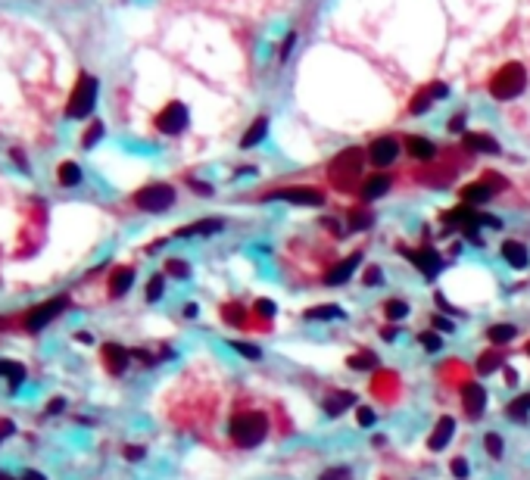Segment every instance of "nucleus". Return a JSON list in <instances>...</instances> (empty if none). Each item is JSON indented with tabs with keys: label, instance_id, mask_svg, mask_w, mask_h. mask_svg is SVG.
Returning a JSON list of instances; mask_svg holds the SVG:
<instances>
[{
	"label": "nucleus",
	"instance_id": "f257e3e1",
	"mask_svg": "<svg viewBox=\"0 0 530 480\" xmlns=\"http://www.w3.org/2000/svg\"><path fill=\"white\" fill-rule=\"evenodd\" d=\"M362 162H365V153L359 147H346L340 150L334 160L328 162V181L334 191L350 194L353 187H362Z\"/></svg>",
	"mask_w": 530,
	"mask_h": 480
},
{
	"label": "nucleus",
	"instance_id": "f03ea898",
	"mask_svg": "<svg viewBox=\"0 0 530 480\" xmlns=\"http://www.w3.org/2000/svg\"><path fill=\"white\" fill-rule=\"evenodd\" d=\"M524 88H527V72L521 62H505V66L496 69L487 82V91L493 94L496 100H515L524 94Z\"/></svg>",
	"mask_w": 530,
	"mask_h": 480
},
{
	"label": "nucleus",
	"instance_id": "7ed1b4c3",
	"mask_svg": "<svg viewBox=\"0 0 530 480\" xmlns=\"http://www.w3.org/2000/svg\"><path fill=\"white\" fill-rule=\"evenodd\" d=\"M228 434H231L237 446L253 450V446H259L268 437V418L263 412H243V415H237V418H231Z\"/></svg>",
	"mask_w": 530,
	"mask_h": 480
},
{
	"label": "nucleus",
	"instance_id": "20e7f679",
	"mask_svg": "<svg viewBox=\"0 0 530 480\" xmlns=\"http://www.w3.org/2000/svg\"><path fill=\"white\" fill-rule=\"evenodd\" d=\"M94 104H97V78L82 72V75H78V82H75L72 97H69L66 116H72V119H84V116L94 113Z\"/></svg>",
	"mask_w": 530,
	"mask_h": 480
},
{
	"label": "nucleus",
	"instance_id": "39448f33",
	"mask_svg": "<svg viewBox=\"0 0 530 480\" xmlns=\"http://www.w3.org/2000/svg\"><path fill=\"white\" fill-rule=\"evenodd\" d=\"M175 203V187L172 184H147L134 194V206L144 212H165Z\"/></svg>",
	"mask_w": 530,
	"mask_h": 480
},
{
	"label": "nucleus",
	"instance_id": "423d86ee",
	"mask_svg": "<svg viewBox=\"0 0 530 480\" xmlns=\"http://www.w3.org/2000/svg\"><path fill=\"white\" fill-rule=\"evenodd\" d=\"M156 128L162 131V135H181V131L187 128V122H191V116H187V106L178 104V100H172V104H165L160 113H156Z\"/></svg>",
	"mask_w": 530,
	"mask_h": 480
},
{
	"label": "nucleus",
	"instance_id": "0eeeda50",
	"mask_svg": "<svg viewBox=\"0 0 530 480\" xmlns=\"http://www.w3.org/2000/svg\"><path fill=\"white\" fill-rule=\"evenodd\" d=\"M397 250H399V256H406L427 281H434L440 274V269H443V259H440V253L434 247H421V250H402V247H397Z\"/></svg>",
	"mask_w": 530,
	"mask_h": 480
},
{
	"label": "nucleus",
	"instance_id": "6e6552de",
	"mask_svg": "<svg viewBox=\"0 0 530 480\" xmlns=\"http://www.w3.org/2000/svg\"><path fill=\"white\" fill-rule=\"evenodd\" d=\"M69 309V296H53L50 303H44V306H35V309L28 312L26 318V330H41V328H47L50 325L53 318L60 316V312H66Z\"/></svg>",
	"mask_w": 530,
	"mask_h": 480
},
{
	"label": "nucleus",
	"instance_id": "1a4fd4ad",
	"mask_svg": "<svg viewBox=\"0 0 530 480\" xmlns=\"http://www.w3.org/2000/svg\"><path fill=\"white\" fill-rule=\"evenodd\" d=\"M399 150H402V144L397 138H377V140H371L368 144V160L375 169H387V165H393L399 160Z\"/></svg>",
	"mask_w": 530,
	"mask_h": 480
},
{
	"label": "nucleus",
	"instance_id": "9d476101",
	"mask_svg": "<svg viewBox=\"0 0 530 480\" xmlns=\"http://www.w3.org/2000/svg\"><path fill=\"white\" fill-rule=\"evenodd\" d=\"M265 200H284V203H297V206H321L324 196L315 187H284V191L268 194Z\"/></svg>",
	"mask_w": 530,
	"mask_h": 480
},
{
	"label": "nucleus",
	"instance_id": "9b49d317",
	"mask_svg": "<svg viewBox=\"0 0 530 480\" xmlns=\"http://www.w3.org/2000/svg\"><path fill=\"white\" fill-rule=\"evenodd\" d=\"M462 406L468 412V418H480L487 412V390L477 381H468L462 387Z\"/></svg>",
	"mask_w": 530,
	"mask_h": 480
},
{
	"label": "nucleus",
	"instance_id": "f8f14e48",
	"mask_svg": "<svg viewBox=\"0 0 530 480\" xmlns=\"http://www.w3.org/2000/svg\"><path fill=\"white\" fill-rule=\"evenodd\" d=\"M406 153L412 156V160H418V162H434L440 156V147L434 144V140L421 138V135H409L406 138Z\"/></svg>",
	"mask_w": 530,
	"mask_h": 480
},
{
	"label": "nucleus",
	"instance_id": "ddd939ff",
	"mask_svg": "<svg viewBox=\"0 0 530 480\" xmlns=\"http://www.w3.org/2000/svg\"><path fill=\"white\" fill-rule=\"evenodd\" d=\"M362 265V253H353V256H346L343 262H337L334 269H331L328 274H324V284L328 287H340V284H346V281L353 278V272Z\"/></svg>",
	"mask_w": 530,
	"mask_h": 480
},
{
	"label": "nucleus",
	"instance_id": "4468645a",
	"mask_svg": "<svg viewBox=\"0 0 530 480\" xmlns=\"http://www.w3.org/2000/svg\"><path fill=\"white\" fill-rule=\"evenodd\" d=\"M390 184H393V178L387 175V172H375V175L365 178V181H362V187H359L362 203H375L377 196H384L387 191H390Z\"/></svg>",
	"mask_w": 530,
	"mask_h": 480
},
{
	"label": "nucleus",
	"instance_id": "2eb2a0df",
	"mask_svg": "<svg viewBox=\"0 0 530 480\" xmlns=\"http://www.w3.org/2000/svg\"><path fill=\"white\" fill-rule=\"evenodd\" d=\"M453 434H456V418H453V415H443V418L437 421V428L431 430V437H427V450H434V452L446 450Z\"/></svg>",
	"mask_w": 530,
	"mask_h": 480
},
{
	"label": "nucleus",
	"instance_id": "dca6fc26",
	"mask_svg": "<svg viewBox=\"0 0 530 480\" xmlns=\"http://www.w3.org/2000/svg\"><path fill=\"white\" fill-rule=\"evenodd\" d=\"M496 187L499 184H493V181H474V184L462 187V203L465 206H480V203H487L493 196Z\"/></svg>",
	"mask_w": 530,
	"mask_h": 480
},
{
	"label": "nucleus",
	"instance_id": "f3484780",
	"mask_svg": "<svg viewBox=\"0 0 530 480\" xmlns=\"http://www.w3.org/2000/svg\"><path fill=\"white\" fill-rule=\"evenodd\" d=\"M462 147L468 153H499V144H496L493 135H484V131H468L462 138Z\"/></svg>",
	"mask_w": 530,
	"mask_h": 480
},
{
	"label": "nucleus",
	"instance_id": "a211bd4d",
	"mask_svg": "<svg viewBox=\"0 0 530 480\" xmlns=\"http://www.w3.org/2000/svg\"><path fill=\"white\" fill-rule=\"evenodd\" d=\"M353 406H355V393L337 390V393H331V396L324 399V415H328V418H340V415H343L346 408H353Z\"/></svg>",
	"mask_w": 530,
	"mask_h": 480
},
{
	"label": "nucleus",
	"instance_id": "6ab92c4d",
	"mask_svg": "<svg viewBox=\"0 0 530 480\" xmlns=\"http://www.w3.org/2000/svg\"><path fill=\"white\" fill-rule=\"evenodd\" d=\"M128 359H131V352L125 350V346H118V343H106L104 346V362H106V368L113 374H122L125 368H128Z\"/></svg>",
	"mask_w": 530,
	"mask_h": 480
},
{
	"label": "nucleus",
	"instance_id": "aec40b11",
	"mask_svg": "<svg viewBox=\"0 0 530 480\" xmlns=\"http://www.w3.org/2000/svg\"><path fill=\"white\" fill-rule=\"evenodd\" d=\"M502 259L512 265V269H527V262H530V256H527V247L524 243H518V240H505L502 243Z\"/></svg>",
	"mask_w": 530,
	"mask_h": 480
},
{
	"label": "nucleus",
	"instance_id": "412c9836",
	"mask_svg": "<svg viewBox=\"0 0 530 480\" xmlns=\"http://www.w3.org/2000/svg\"><path fill=\"white\" fill-rule=\"evenodd\" d=\"M265 135H268V119H265V116H259V119L253 122L247 131H243V138H241V150H253L256 144H263Z\"/></svg>",
	"mask_w": 530,
	"mask_h": 480
},
{
	"label": "nucleus",
	"instance_id": "4be33fe9",
	"mask_svg": "<svg viewBox=\"0 0 530 480\" xmlns=\"http://www.w3.org/2000/svg\"><path fill=\"white\" fill-rule=\"evenodd\" d=\"M518 337V328L515 325H490L487 328V340L499 350V346H505V343H512Z\"/></svg>",
	"mask_w": 530,
	"mask_h": 480
},
{
	"label": "nucleus",
	"instance_id": "5701e85b",
	"mask_svg": "<svg viewBox=\"0 0 530 480\" xmlns=\"http://www.w3.org/2000/svg\"><path fill=\"white\" fill-rule=\"evenodd\" d=\"M221 231V222L219 218H206V222H197V225H187L178 231V238H206V234H219Z\"/></svg>",
	"mask_w": 530,
	"mask_h": 480
},
{
	"label": "nucleus",
	"instance_id": "b1692460",
	"mask_svg": "<svg viewBox=\"0 0 530 480\" xmlns=\"http://www.w3.org/2000/svg\"><path fill=\"white\" fill-rule=\"evenodd\" d=\"M303 318L306 321H328V318H346V312L340 309V306L324 303V306H312V309H306Z\"/></svg>",
	"mask_w": 530,
	"mask_h": 480
},
{
	"label": "nucleus",
	"instance_id": "393cba45",
	"mask_svg": "<svg viewBox=\"0 0 530 480\" xmlns=\"http://www.w3.org/2000/svg\"><path fill=\"white\" fill-rule=\"evenodd\" d=\"M474 368H477V374H493V372H499V368H502V352L496 350V346H493V350H487V352H480V356H477V365H474Z\"/></svg>",
	"mask_w": 530,
	"mask_h": 480
},
{
	"label": "nucleus",
	"instance_id": "a878e982",
	"mask_svg": "<svg viewBox=\"0 0 530 480\" xmlns=\"http://www.w3.org/2000/svg\"><path fill=\"white\" fill-rule=\"evenodd\" d=\"M134 284V272L131 269H116L113 272V281H109V294L113 296H125Z\"/></svg>",
	"mask_w": 530,
	"mask_h": 480
},
{
	"label": "nucleus",
	"instance_id": "bb28decb",
	"mask_svg": "<svg viewBox=\"0 0 530 480\" xmlns=\"http://www.w3.org/2000/svg\"><path fill=\"white\" fill-rule=\"evenodd\" d=\"M346 365H350L353 372H375V368H377V352L362 350V352H355V356L346 359Z\"/></svg>",
	"mask_w": 530,
	"mask_h": 480
},
{
	"label": "nucleus",
	"instance_id": "cd10ccee",
	"mask_svg": "<svg viewBox=\"0 0 530 480\" xmlns=\"http://www.w3.org/2000/svg\"><path fill=\"white\" fill-rule=\"evenodd\" d=\"M431 104H434L431 88H418V91H415V97L409 100V116H424L427 109H431Z\"/></svg>",
	"mask_w": 530,
	"mask_h": 480
},
{
	"label": "nucleus",
	"instance_id": "c85d7f7f",
	"mask_svg": "<svg viewBox=\"0 0 530 480\" xmlns=\"http://www.w3.org/2000/svg\"><path fill=\"white\" fill-rule=\"evenodd\" d=\"M371 222H375L371 209L355 206V209H350V222H346V228H350V231H365V228H371Z\"/></svg>",
	"mask_w": 530,
	"mask_h": 480
},
{
	"label": "nucleus",
	"instance_id": "c756f323",
	"mask_svg": "<svg viewBox=\"0 0 530 480\" xmlns=\"http://www.w3.org/2000/svg\"><path fill=\"white\" fill-rule=\"evenodd\" d=\"M505 412H509L512 421H527V415H530V393H524V396H518V399H512Z\"/></svg>",
	"mask_w": 530,
	"mask_h": 480
},
{
	"label": "nucleus",
	"instance_id": "7c9ffc66",
	"mask_svg": "<svg viewBox=\"0 0 530 480\" xmlns=\"http://www.w3.org/2000/svg\"><path fill=\"white\" fill-rule=\"evenodd\" d=\"M384 316H387V321H393V325H402V318L409 316V303L406 300H387Z\"/></svg>",
	"mask_w": 530,
	"mask_h": 480
},
{
	"label": "nucleus",
	"instance_id": "2f4dec72",
	"mask_svg": "<svg viewBox=\"0 0 530 480\" xmlns=\"http://www.w3.org/2000/svg\"><path fill=\"white\" fill-rule=\"evenodd\" d=\"M0 374L10 377L13 387H19V384L26 381V368H22L19 362H6V359H0Z\"/></svg>",
	"mask_w": 530,
	"mask_h": 480
},
{
	"label": "nucleus",
	"instance_id": "473e14b6",
	"mask_svg": "<svg viewBox=\"0 0 530 480\" xmlns=\"http://www.w3.org/2000/svg\"><path fill=\"white\" fill-rule=\"evenodd\" d=\"M57 172H60V175H57L60 184H66V187H75L78 181H82V169H78L75 162H62Z\"/></svg>",
	"mask_w": 530,
	"mask_h": 480
},
{
	"label": "nucleus",
	"instance_id": "72a5a7b5",
	"mask_svg": "<svg viewBox=\"0 0 530 480\" xmlns=\"http://www.w3.org/2000/svg\"><path fill=\"white\" fill-rule=\"evenodd\" d=\"M221 318H225L228 325H247V309H243L241 303H231L221 309Z\"/></svg>",
	"mask_w": 530,
	"mask_h": 480
},
{
	"label": "nucleus",
	"instance_id": "f704fd0d",
	"mask_svg": "<svg viewBox=\"0 0 530 480\" xmlns=\"http://www.w3.org/2000/svg\"><path fill=\"white\" fill-rule=\"evenodd\" d=\"M418 346L427 350V352H440L443 350V340H440L437 330H424V334H418Z\"/></svg>",
	"mask_w": 530,
	"mask_h": 480
},
{
	"label": "nucleus",
	"instance_id": "c9c22d12",
	"mask_svg": "<svg viewBox=\"0 0 530 480\" xmlns=\"http://www.w3.org/2000/svg\"><path fill=\"white\" fill-rule=\"evenodd\" d=\"M484 446H487V452H490V459H502V452H505V443H502V437L499 434H490L484 437Z\"/></svg>",
	"mask_w": 530,
	"mask_h": 480
},
{
	"label": "nucleus",
	"instance_id": "e433bc0d",
	"mask_svg": "<svg viewBox=\"0 0 530 480\" xmlns=\"http://www.w3.org/2000/svg\"><path fill=\"white\" fill-rule=\"evenodd\" d=\"M234 352H241V356H247V359H263V350L259 346H253V343H243V340H231L228 343Z\"/></svg>",
	"mask_w": 530,
	"mask_h": 480
},
{
	"label": "nucleus",
	"instance_id": "4c0bfd02",
	"mask_svg": "<svg viewBox=\"0 0 530 480\" xmlns=\"http://www.w3.org/2000/svg\"><path fill=\"white\" fill-rule=\"evenodd\" d=\"M253 312H256V316L259 318H275V316H278V306H275L272 300H256V303H253Z\"/></svg>",
	"mask_w": 530,
	"mask_h": 480
},
{
	"label": "nucleus",
	"instance_id": "58836bf2",
	"mask_svg": "<svg viewBox=\"0 0 530 480\" xmlns=\"http://www.w3.org/2000/svg\"><path fill=\"white\" fill-rule=\"evenodd\" d=\"M165 272L175 274V278H187V274H191V265H187L184 259H169V262H165Z\"/></svg>",
	"mask_w": 530,
	"mask_h": 480
},
{
	"label": "nucleus",
	"instance_id": "ea45409f",
	"mask_svg": "<svg viewBox=\"0 0 530 480\" xmlns=\"http://www.w3.org/2000/svg\"><path fill=\"white\" fill-rule=\"evenodd\" d=\"M162 287H165L162 274H156V278H150V284H147V300H150V303L162 300Z\"/></svg>",
	"mask_w": 530,
	"mask_h": 480
},
{
	"label": "nucleus",
	"instance_id": "a19ab883",
	"mask_svg": "<svg viewBox=\"0 0 530 480\" xmlns=\"http://www.w3.org/2000/svg\"><path fill=\"white\" fill-rule=\"evenodd\" d=\"M100 138H104V125H100V122H94V125H91V128H88V131H84L82 144H84V147H88V150H91V147H94V144H97V140H100Z\"/></svg>",
	"mask_w": 530,
	"mask_h": 480
},
{
	"label": "nucleus",
	"instance_id": "79ce46f5",
	"mask_svg": "<svg viewBox=\"0 0 530 480\" xmlns=\"http://www.w3.org/2000/svg\"><path fill=\"white\" fill-rule=\"evenodd\" d=\"M355 418H359L362 428H371V424L377 421V412L371 406H359V412H355Z\"/></svg>",
	"mask_w": 530,
	"mask_h": 480
},
{
	"label": "nucleus",
	"instance_id": "37998d69",
	"mask_svg": "<svg viewBox=\"0 0 530 480\" xmlns=\"http://www.w3.org/2000/svg\"><path fill=\"white\" fill-rule=\"evenodd\" d=\"M384 281V272L377 269V265H371V269H365V274H362V284L365 287H375V284H381Z\"/></svg>",
	"mask_w": 530,
	"mask_h": 480
},
{
	"label": "nucleus",
	"instance_id": "c03bdc74",
	"mask_svg": "<svg viewBox=\"0 0 530 480\" xmlns=\"http://www.w3.org/2000/svg\"><path fill=\"white\" fill-rule=\"evenodd\" d=\"M319 480H353V471L350 468H328Z\"/></svg>",
	"mask_w": 530,
	"mask_h": 480
},
{
	"label": "nucleus",
	"instance_id": "a18cd8bd",
	"mask_svg": "<svg viewBox=\"0 0 530 480\" xmlns=\"http://www.w3.org/2000/svg\"><path fill=\"white\" fill-rule=\"evenodd\" d=\"M431 321H434V330H443V334H453L456 330V321L449 316H434Z\"/></svg>",
	"mask_w": 530,
	"mask_h": 480
},
{
	"label": "nucleus",
	"instance_id": "49530a36",
	"mask_svg": "<svg viewBox=\"0 0 530 480\" xmlns=\"http://www.w3.org/2000/svg\"><path fill=\"white\" fill-rule=\"evenodd\" d=\"M449 471H453V477H456V480H468V474H471V471H468V462H465V459H453Z\"/></svg>",
	"mask_w": 530,
	"mask_h": 480
},
{
	"label": "nucleus",
	"instance_id": "de8ad7c7",
	"mask_svg": "<svg viewBox=\"0 0 530 480\" xmlns=\"http://www.w3.org/2000/svg\"><path fill=\"white\" fill-rule=\"evenodd\" d=\"M446 128H449V135H462V131H465V116H453V119L446 122Z\"/></svg>",
	"mask_w": 530,
	"mask_h": 480
},
{
	"label": "nucleus",
	"instance_id": "09e8293b",
	"mask_svg": "<svg viewBox=\"0 0 530 480\" xmlns=\"http://www.w3.org/2000/svg\"><path fill=\"white\" fill-rule=\"evenodd\" d=\"M144 455H147L144 446H128V450H125V459H128V462H140Z\"/></svg>",
	"mask_w": 530,
	"mask_h": 480
},
{
	"label": "nucleus",
	"instance_id": "8fccbe9b",
	"mask_svg": "<svg viewBox=\"0 0 530 480\" xmlns=\"http://www.w3.org/2000/svg\"><path fill=\"white\" fill-rule=\"evenodd\" d=\"M294 41H297V35L290 31V35L284 38V44H281V60H287V57H290V50H294Z\"/></svg>",
	"mask_w": 530,
	"mask_h": 480
},
{
	"label": "nucleus",
	"instance_id": "3c124183",
	"mask_svg": "<svg viewBox=\"0 0 530 480\" xmlns=\"http://www.w3.org/2000/svg\"><path fill=\"white\" fill-rule=\"evenodd\" d=\"M427 88H431V94H434V100H443L449 94V88L443 82H434V84H427Z\"/></svg>",
	"mask_w": 530,
	"mask_h": 480
},
{
	"label": "nucleus",
	"instance_id": "603ef678",
	"mask_svg": "<svg viewBox=\"0 0 530 480\" xmlns=\"http://www.w3.org/2000/svg\"><path fill=\"white\" fill-rule=\"evenodd\" d=\"M10 434H16V428H13V421H0V443H4Z\"/></svg>",
	"mask_w": 530,
	"mask_h": 480
},
{
	"label": "nucleus",
	"instance_id": "864d4df0",
	"mask_svg": "<svg viewBox=\"0 0 530 480\" xmlns=\"http://www.w3.org/2000/svg\"><path fill=\"white\" fill-rule=\"evenodd\" d=\"M437 306H440L443 312H449V316H458V309H453V306H449V300H446L443 294H437Z\"/></svg>",
	"mask_w": 530,
	"mask_h": 480
},
{
	"label": "nucleus",
	"instance_id": "5fc2aeb1",
	"mask_svg": "<svg viewBox=\"0 0 530 480\" xmlns=\"http://www.w3.org/2000/svg\"><path fill=\"white\" fill-rule=\"evenodd\" d=\"M384 340H397V337H399V325H390V328H384Z\"/></svg>",
	"mask_w": 530,
	"mask_h": 480
},
{
	"label": "nucleus",
	"instance_id": "6e6d98bb",
	"mask_svg": "<svg viewBox=\"0 0 530 480\" xmlns=\"http://www.w3.org/2000/svg\"><path fill=\"white\" fill-rule=\"evenodd\" d=\"M191 187L197 194H212V187L209 184H203V181H197V178H191Z\"/></svg>",
	"mask_w": 530,
	"mask_h": 480
},
{
	"label": "nucleus",
	"instance_id": "4d7b16f0",
	"mask_svg": "<svg viewBox=\"0 0 530 480\" xmlns=\"http://www.w3.org/2000/svg\"><path fill=\"white\" fill-rule=\"evenodd\" d=\"M62 406H66V403H62V399H53V403L47 406V415H53V412H62Z\"/></svg>",
	"mask_w": 530,
	"mask_h": 480
},
{
	"label": "nucleus",
	"instance_id": "13d9d810",
	"mask_svg": "<svg viewBox=\"0 0 530 480\" xmlns=\"http://www.w3.org/2000/svg\"><path fill=\"white\" fill-rule=\"evenodd\" d=\"M505 381H509V387H515V384H518V374H515V368H505Z\"/></svg>",
	"mask_w": 530,
	"mask_h": 480
},
{
	"label": "nucleus",
	"instance_id": "bf43d9fd",
	"mask_svg": "<svg viewBox=\"0 0 530 480\" xmlns=\"http://www.w3.org/2000/svg\"><path fill=\"white\" fill-rule=\"evenodd\" d=\"M22 480H47V477L41 474V471H26V477H22Z\"/></svg>",
	"mask_w": 530,
	"mask_h": 480
},
{
	"label": "nucleus",
	"instance_id": "052dcab7",
	"mask_svg": "<svg viewBox=\"0 0 530 480\" xmlns=\"http://www.w3.org/2000/svg\"><path fill=\"white\" fill-rule=\"evenodd\" d=\"M197 312H200V309H197L194 303H187V306H184V316H187V318H197Z\"/></svg>",
	"mask_w": 530,
	"mask_h": 480
},
{
	"label": "nucleus",
	"instance_id": "680f3d73",
	"mask_svg": "<svg viewBox=\"0 0 530 480\" xmlns=\"http://www.w3.org/2000/svg\"><path fill=\"white\" fill-rule=\"evenodd\" d=\"M527 356H530V346H527Z\"/></svg>",
	"mask_w": 530,
	"mask_h": 480
},
{
	"label": "nucleus",
	"instance_id": "e2e57ef3",
	"mask_svg": "<svg viewBox=\"0 0 530 480\" xmlns=\"http://www.w3.org/2000/svg\"><path fill=\"white\" fill-rule=\"evenodd\" d=\"M0 480H4V474H0Z\"/></svg>",
	"mask_w": 530,
	"mask_h": 480
}]
</instances>
